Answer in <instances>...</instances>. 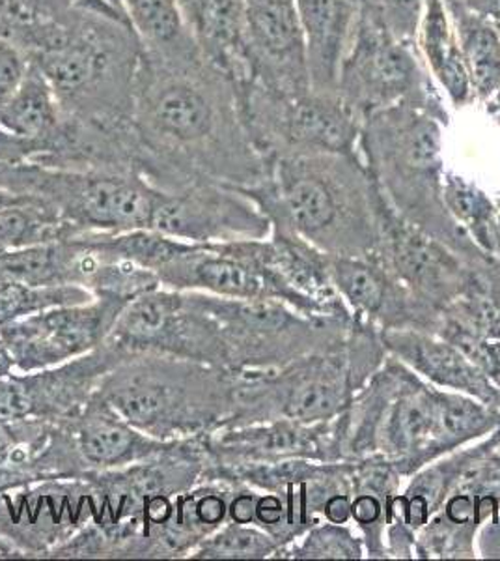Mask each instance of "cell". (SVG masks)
I'll use <instances>...</instances> for the list:
<instances>
[{"instance_id":"6da1fadb","label":"cell","mask_w":500,"mask_h":561,"mask_svg":"<svg viewBox=\"0 0 500 561\" xmlns=\"http://www.w3.org/2000/svg\"><path fill=\"white\" fill-rule=\"evenodd\" d=\"M133 122L142 179L163 192L197 180L243 190L269 176L241 118L234 84L206 58L171 66L142 51Z\"/></svg>"},{"instance_id":"7a4b0ae2","label":"cell","mask_w":500,"mask_h":561,"mask_svg":"<svg viewBox=\"0 0 500 561\" xmlns=\"http://www.w3.org/2000/svg\"><path fill=\"white\" fill-rule=\"evenodd\" d=\"M335 423L340 460L381 455L409 479L493 433L500 410L426 382L388 354Z\"/></svg>"},{"instance_id":"3957f363","label":"cell","mask_w":500,"mask_h":561,"mask_svg":"<svg viewBox=\"0 0 500 561\" xmlns=\"http://www.w3.org/2000/svg\"><path fill=\"white\" fill-rule=\"evenodd\" d=\"M49 81L63 115L105 128L133 126L142 45L131 25L71 7L21 12L4 31Z\"/></svg>"},{"instance_id":"277c9868","label":"cell","mask_w":500,"mask_h":561,"mask_svg":"<svg viewBox=\"0 0 500 561\" xmlns=\"http://www.w3.org/2000/svg\"><path fill=\"white\" fill-rule=\"evenodd\" d=\"M443 122L411 105L367 116L357 152L381 195L404 221L435 238L476 268H500L450 216L444 203Z\"/></svg>"},{"instance_id":"5b68a950","label":"cell","mask_w":500,"mask_h":561,"mask_svg":"<svg viewBox=\"0 0 500 561\" xmlns=\"http://www.w3.org/2000/svg\"><path fill=\"white\" fill-rule=\"evenodd\" d=\"M235 370L163 354H131L97 391L131 425L161 442L190 440L229 423Z\"/></svg>"},{"instance_id":"8992f818","label":"cell","mask_w":500,"mask_h":561,"mask_svg":"<svg viewBox=\"0 0 500 561\" xmlns=\"http://www.w3.org/2000/svg\"><path fill=\"white\" fill-rule=\"evenodd\" d=\"M269 179L293 229L327 255H372L380 248V190L359 152L279 158Z\"/></svg>"},{"instance_id":"52a82bcc","label":"cell","mask_w":500,"mask_h":561,"mask_svg":"<svg viewBox=\"0 0 500 561\" xmlns=\"http://www.w3.org/2000/svg\"><path fill=\"white\" fill-rule=\"evenodd\" d=\"M386 356L380 330L357 319L348 341L336 351L298 357L275 369L237 373L234 410L222 428L333 420L348 409Z\"/></svg>"},{"instance_id":"ba28073f","label":"cell","mask_w":500,"mask_h":561,"mask_svg":"<svg viewBox=\"0 0 500 561\" xmlns=\"http://www.w3.org/2000/svg\"><path fill=\"white\" fill-rule=\"evenodd\" d=\"M0 185L36 197L75 234L148 229L158 187L139 174L0 161Z\"/></svg>"},{"instance_id":"9c48e42d","label":"cell","mask_w":500,"mask_h":561,"mask_svg":"<svg viewBox=\"0 0 500 561\" xmlns=\"http://www.w3.org/2000/svg\"><path fill=\"white\" fill-rule=\"evenodd\" d=\"M202 296L221 330L229 369L235 373L275 369L298 357L336 351L357 322V317H311L282 301Z\"/></svg>"},{"instance_id":"30bf717a","label":"cell","mask_w":500,"mask_h":561,"mask_svg":"<svg viewBox=\"0 0 500 561\" xmlns=\"http://www.w3.org/2000/svg\"><path fill=\"white\" fill-rule=\"evenodd\" d=\"M336 94L361 122L383 108L411 105L450 124L449 108L417 45L388 33L364 7L340 66Z\"/></svg>"},{"instance_id":"8fae6325","label":"cell","mask_w":500,"mask_h":561,"mask_svg":"<svg viewBox=\"0 0 500 561\" xmlns=\"http://www.w3.org/2000/svg\"><path fill=\"white\" fill-rule=\"evenodd\" d=\"M235 94L248 137L267 167L288 156L357 152L362 122L338 94L309 90L288 96L253 79Z\"/></svg>"},{"instance_id":"7c38bea8","label":"cell","mask_w":500,"mask_h":561,"mask_svg":"<svg viewBox=\"0 0 500 561\" xmlns=\"http://www.w3.org/2000/svg\"><path fill=\"white\" fill-rule=\"evenodd\" d=\"M107 343L127 356L163 354L229 369L221 330L202 293L158 287L140 294L124 307Z\"/></svg>"},{"instance_id":"4fadbf2b","label":"cell","mask_w":500,"mask_h":561,"mask_svg":"<svg viewBox=\"0 0 500 561\" xmlns=\"http://www.w3.org/2000/svg\"><path fill=\"white\" fill-rule=\"evenodd\" d=\"M158 279L161 287L172 290L230 300L282 301L314 317L272 268L267 238L189 243L165 268L159 270Z\"/></svg>"},{"instance_id":"5bb4252c","label":"cell","mask_w":500,"mask_h":561,"mask_svg":"<svg viewBox=\"0 0 500 561\" xmlns=\"http://www.w3.org/2000/svg\"><path fill=\"white\" fill-rule=\"evenodd\" d=\"M129 301L95 296L84 304L53 307L2 325L0 343L7 346L15 373L49 369L100 348Z\"/></svg>"},{"instance_id":"9a60e30c","label":"cell","mask_w":500,"mask_h":561,"mask_svg":"<svg viewBox=\"0 0 500 561\" xmlns=\"http://www.w3.org/2000/svg\"><path fill=\"white\" fill-rule=\"evenodd\" d=\"M94 510L86 473L0 492V537L18 550L20 560H47L49 552L94 520Z\"/></svg>"},{"instance_id":"2e32d148","label":"cell","mask_w":500,"mask_h":561,"mask_svg":"<svg viewBox=\"0 0 500 561\" xmlns=\"http://www.w3.org/2000/svg\"><path fill=\"white\" fill-rule=\"evenodd\" d=\"M377 214L381 238L375 253L418 300L439 313L500 270L476 268L454 249L407 224L381 192Z\"/></svg>"},{"instance_id":"e0dca14e","label":"cell","mask_w":500,"mask_h":561,"mask_svg":"<svg viewBox=\"0 0 500 561\" xmlns=\"http://www.w3.org/2000/svg\"><path fill=\"white\" fill-rule=\"evenodd\" d=\"M148 229L182 242L213 243L267 238L271 225L240 190L216 180H197L174 192L158 187Z\"/></svg>"},{"instance_id":"ac0fdd59","label":"cell","mask_w":500,"mask_h":561,"mask_svg":"<svg viewBox=\"0 0 500 561\" xmlns=\"http://www.w3.org/2000/svg\"><path fill=\"white\" fill-rule=\"evenodd\" d=\"M111 343L66 364L0 380V421H66L79 414L103 378L126 357Z\"/></svg>"},{"instance_id":"d6986e66","label":"cell","mask_w":500,"mask_h":561,"mask_svg":"<svg viewBox=\"0 0 500 561\" xmlns=\"http://www.w3.org/2000/svg\"><path fill=\"white\" fill-rule=\"evenodd\" d=\"M500 518V447L457 479L443 505L418 531L415 560H480L481 529Z\"/></svg>"},{"instance_id":"ffe728a7","label":"cell","mask_w":500,"mask_h":561,"mask_svg":"<svg viewBox=\"0 0 500 561\" xmlns=\"http://www.w3.org/2000/svg\"><path fill=\"white\" fill-rule=\"evenodd\" d=\"M330 275L349 311L380 332L438 335L441 313L418 300L377 253L330 256Z\"/></svg>"},{"instance_id":"44dd1931","label":"cell","mask_w":500,"mask_h":561,"mask_svg":"<svg viewBox=\"0 0 500 561\" xmlns=\"http://www.w3.org/2000/svg\"><path fill=\"white\" fill-rule=\"evenodd\" d=\"M245 47L256 83L288 96L312 90L295 0H245Z\"/></svg>"},{"instance_id":"7402d4cb","label":"cell","mask_w":500,"mask_h":561,"mask_svg":"<svg viewBox=\"0 0 500 561\" xmlns=\"http://www.w3.org/2000/svg\"><path fill=\"white\" fill-rule=\"evenodd\" d=\"M497 447H500V427L480 440L433 460L407 479L404 489L394 496L388 513L385 531L388 560H415L418 531L425 528L433 513L443 505L463 472Z\"/></svg>"},{"instance_id":"603a6c76","label":"cell","mask_w":500,"mask_h":561,"mask_svg":"<svg viewBox=\"0 0 500 561\" xmlns=\"http://www.w3.org/2000/svg\"><path fill=\"white\" fill-rule=\"evenodd\" d=\"M213 466L279 462L288 459H338L335 417L317 423L277 420L221 428L204 436Z\"/></svg>"},{"instance_id":"cb8c5ba5","label":"cell","mask_w":500,"mask_h":561,"mask_svg":"<svg viewBox=\"0 0 500 561\" xmlns=\"http://www.w3.org/2000/svg\"><path fill=\"white\" fill-rule=\"evenodd\" d=\"M84 473L70 421H0V492Z\"/></svg>"},{"instance_id":"d4e9b609","label":"cell","mask_w":500,"mask_h":561,"mask_svg":"<svg viewBox=\"0 0 500 561\" xmlns=\"http://www.w3.org/2000/svg\"><path fill=\"white\" fill-rule=\"evenodd\" d=\"M68 421L89 473L124 470L152 459L172 444L155 440L131 425L100 391Z\"/></svg>"},{"instance_id":"484cf974","label":"cell","mask_w":500,"mask_h":561,"mask_svg":"<svg viewBox=\"0 0 500 561\" xmlns=\"http://www.w3.org/2000/svg\"><path fill=\"white\" fill-rule=\"evenodd\" d=\"M381 339L391 356L398 357L426 382L500 410L499 388L446 339L426 332H381Z\"/></svg>"},{"instance_id":"4316f807","label":"cell","mask_w":500,"mask_h":561,"mask_svg":"<svg viewBox=\"0 0 500 561\" xmlns=\"http://www.w3.org/2000/svg\"><path fill=\"white\" fill-rule=\"evenodd\" d=\"M295 4L312 90L336 94L340 66L361 21L362 0H295Z\"/></svg>"},{"instance_id":"83f0119b","label":"cell","mask_w":500,"mask_h":561,"mask_svg":"<svg viewBox=\"0 0 500 561\" xmlns=\"http://www.w3.org/2000/svg\"><path fill=\"white\" fill-rule=\"evenodd\" d=\"M407 479L381 455L351 460V524L361 534L370 560H388L385 531L394 496Z\"/></svg>"},{"instance_id":"f1b7e54d","label":"cell","mask_w":500,"mask_h":561,"mask_svg":"<svg viewBox=\"0 0 500 561\" xmlns=\"http://www.w3.org/2000/svg\"><path fill=\"white\" fill-rule=\"evenodd\" d=\"M124 7L144 55L171 66L202 62L179 0H124Z\"/></svg>"},{"instance_id":"f546056e","label":"cell","mask_w":500,"mask_h":561,"mask_svg":"<svg viewBox=\"0 0 500 561\" xmlns=\"http://www.w3.org/2000/svg\"><path fill=\"white\" fill-rule=\"evenodd\" d=\"M417 47L433 81L444 90L452 107L465 108L476 102L462 47L444 0H425Z\"/></svg>"},{"instance_id":"4dcf8cb0","label":"cell","mask_w":500,"mask_h":561,"mask_svg":"<svg viewBox=\"0 0 500 561\" xmlns=\"http://www.w3.org/2000/svg\"><path fill=\"white\" fill-rule=\"evenodd\" d=\"M462 47L476 102L486 103L500 90V25L486 15L444 0Z\"/></svg>"},{"instance_id":"1f68e13d","label":"cell","mask_w":500,"mask_h":561,"mask_svg":"<svg viewBox=\"0 0 500 561\" xmlns=\"http://www.w3.org/2000/svg\"><path fill=\"white\" fill-rule=\"evenodd\" d=\"M62 122V105L55 90L44 73L31 65L20 90L0 108V126L34 145V161L47 150Z\"/></svg>"},{"instance_id":"d6a6232c","label":"cell","mask_w":500,"mask_h":561,"mask_svg":"<svg viewBox=\"0 0 500 561\" xmlns=\"http://www.w3.org/2000/svg\"><path fill=\"white\" fill-rule=\"evenodd\" d=\"M443 187L450 216L481 251L493 255L495 224L499 210L497 201L489 197L488 192H484L476 182L454 171H444Z\"/></svg>"},{"instance_id":"836d02e7","label":"cell","mask_w":500,"mask_h":561,"mask_svg":"<svg viewBox=\"0 0 500 561\" xmlns=\"http://www.w3.org/2000/svg\"><path fill=\"white\" fill-rule=\"evenodd\" d=\"M73 234L75 230L38 198L0 210V255Z\"/></svg>"},{"instance_id":"e575fe53","label":"cell","mask_w":500,"mask_h":561,"mask_svg":"<svg viewBox=\"0 0 500 561\" xmlns=\"http://www.w3.org/2000/svg\"><path fill=\"white\" fill-rule=\"evenodd\" d=\"M282 547L254 524L229 520L206 537L187 560H279Z\"/></svg>"},{"instance_id":"d590c367","label":"cell","mask_w":500,"mask_h":561,"mask_svg":"<svg viewBox=\"0 0 500 561\" xmlns=\"http://www.w3.org/2000/svg\"><path fill=\"white\" fill-rule=\"evenodd\" d=\"M83 287H39L20 280H0V328L60 306L94 300Z\"/></svg>"},{"instance_id":"8d00e7d4","label":"cell","mask_w":500,"mask_h":561,"mask_svg":"<svg viewBox=\"0 0 500 561\" xmlns=\"http://www.w3.org/2000/svg\"><path fill=\"white\" fill-rule=\"evenodd\" d=\"M282 560H362L367 549L353 524L322 520L280 554Z\"/></svg>"},{"instance_id":"74e56055","label":"cell","mask_w":500,"mask_h":561,"mask_svg":"<svg viewBox=\"0 0 500 561\" xmlns=\"http://www.w3.org/2000/svg\"><path fill=\"white\" fill-rule=\"evenodd\" d=\"M362 7L396 38L417 45L425 0H362Z\"/></svg>"},{"instance_id":"f35d334b","label":"cell","mask_w":500,"mask_h":561,"mask_svg":"<svg viewBox=\"0 0 500 561\" xmlns=\"http://www.w3.org/2000/svg\"><path fill=\"white\" fill-rule=\"evenodd\" d=\"M31 70V60L20 45L0 36V108L20 90Z\"/></svg>"},{"instance_id":"ab89813d","label":"cell","mask_w":500,"mask_h":561,"mask_svg":"<svg viewBox=\"0 0 500 561\" xmlns=\"http://www.w3.org/2000/svg\"><path fill=\"white\" fill-rule=\"evenodd\" d=\"M34 145L28 140L21 139L18 135L10 134L8 129L0 126V161L4 163H23L34 158Z\"/></svg>"},{"instance_id":"60d3db41","label":"cell","mask_w":500,"mask_h":561,"mask_svg":"<svg viewBox=\"0 0 500 561\" xmlns=\"http://www.w3.org/2000/svg\"><path fill=\"white\" fill-rule=\"evenodd\" d=\"M73 7L86 10V12L100 13V15L111 18V20L121 21V23L131 25L129 18H127L124 0H73Z\"/></svg>"},{"instance_id":"b9f144b4","label":"cell","mask_w":500,"mask_h":561,"mask_svg":"<svg viewBox=\"0 0 500 561\" xmlns=\"http://www.w3.org/2000/svg\"><path fill=\"white\" fill-rule=\"evenodd\" d=\"M20 2H23L31 10L47 13V15H55V13L63 12V10L73 7V0H20Z\"/></svg>"},{"instance_id":"7bdbcfd3","label":"cell","mask_w":500,"mask_h":561,"mask_svg":"<svg viewBox=\"0 0 500 561\" xmlns=\"http://www.w3.org/2000/svg\"><path fill=\"white\" fill-rule=\"evenodd\" d=\"M457 2L486 15L489 20L497 21L500 25V0H457Z\"/></svg>"},{"instance_id":"ee69618b","label":"cell","mask_w":500,"mask_h":561,"mask_svg":"<svg viewBox=\"0 0 500 561\" xmlns=\"http://www.w3.org/2000/svg\"><path fill=\"white\" fill-rule=\"evenodd\" d=\"M32 198L36 197H26V195H20V193L12 192V190L0 185V210H4L8 206L21 205V203H26V201H32Z\"/></svg>"},{"instance_id":"f6af8a7d","label":"cell","mask_w":500,"mask_h":561,"mask_svg":"<svg viewBox=\"0 0 500 561\" xmlns=\"http://www.w3.org/2000/svg\"><path fill=\"white\" fill-rule=\"evenodd\" d=\"M12 373H15L12 357L8 354L7 346L0 343V380H4V378L10 377Z\"/></svg>"},{"instance_id":"bcb514c9","label":"cell","mask_w":500,"mask_h":561,"mask_svg":"<svg viewBox=\"0 0 500 561\" xmlns=\"http://www.w3.org/2000/svg\"><path fill=\"white\" fill-rule=\"evenodd\" d=\"M0 560H20L18 550L13 549L4 537H0Z\"/></svg>"}]
</instances>
